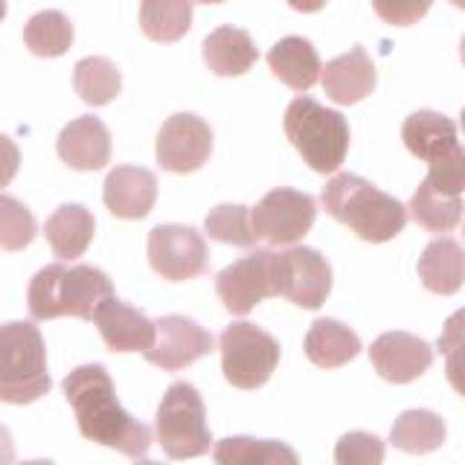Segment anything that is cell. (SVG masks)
Listing matches in <instances>:
<instances>
[{"instance_id": "1", "label": "cell", "mask_w": 465, "mask_h": 465, "mask_svg": "<svg viewBox=\"0 0 465 465\" xmlns=\"http://www.w3.org/2000/svg\"><path fill=\"white\" fill-rule=\"evenodd\" d=\"M64 396L76 413L84 440L108 445L131 460H143L152 448V428L131 416L116 399L111 375L99 363H84L64 378Z\"/></svg>"}, {"instance_id": "2", "label": "cell", "mask_w": 465, "mask_h": 465, "mask_svg": "<svg viewBox=\"0 0 465 465\" xmlns=\"http://www.w3.org/2000/svg\"><path fill=\"white\" fill-rule=\"evenodd\" d=\"M320 201H323V210L334 222L346 224L358 239L372 244L396 239L407 224V215H411L401 201L349 172L334 174L323 186Z\"/></svg>"}, {"instance_id": "3", "label": "cell", "mask_w": 465, "mask_h": 465, "mask_svg": "<svg viewBox=\"0 0 465 465\" xmlns=\"http://www.w3.org/2000/svg\"><path fill=\"white\" fill-rule=\"evenodd\" d=\"M108 297H114V282L105 271L91 265L67 268L62 262H55V265H47L33 276L26 291V305L33 320H94L96 309Z\"/></svg>"}, {"instance_id": "4", "label": "cell", "mask_w": 465, "mask_h": 465, "mask_svg": "<svg viewBox=\"0 0 465 465\" xmlns=\"http://www.w3.org/2000/svg\"><path fill=\"white\" fill-rule=\"evenodd\" d=\"M50 387L47 346L38 326L24 320L0 326V401L33 404L47 396Z\"/></svg>"}, {"instance_id": "5", "label": "cell", "mask_w": 465, "mask_h": 465, "mask_svg": "<svg viewBox=\"0 0 465 465\" xmlns=\"http://www.w3.org/2000/svg\"><path fill=\"white\" fill-rule=\"evenodd\" d=\"M285 137L300 157L320 174L338 172L349 152V123L338 111L323 108L309 96H297L282 116Z\"/></svg>"}, {"instance_id": "6", "label": "cell", "mask_w": 465, "mask_h": 465, "mask_svg": "<svg viewBox=\"0 0 465 465\" xmlns=\"http://www.w3.org/2000/svg\"><path fill=\"white\" fill-rule=\"evenodd\" d=\"M157 442L169 460H193L207 454L213 445V433L207 428V407L198 390L186 381H174L163 401L157 407L154 421Z\"/></svg>"}, {"instance_id": "7", "label": "cell", "mask_w": 465, "mask_h": 465, "mask_svg": "<svg viewBox=\"0 0 465 465\" xmlns=\"http://www.w3.org/2000/svg\"><path fill=\"white\" fill-rule=\"evenodd\" d=\"M222 352V372L239 390H256L271 381V375L280 363V343L262 331L256 323H230L218 338Z\"/></svg>"}, {"instance_id": "8", "label": "cell", "mask_w": 465, "mask_h": 465, "mask_svg": "<svg viewBox=\"0 0 465 465\" xmlns=\"http://www.w3.org/2000/svg\"><path fill=\"white\" fill-rule=\"evenodd\" d=\"M215 294L230 314L253 312L262 300L280 297V253L253 251L215 276Z\"/></svg>"}, {"instance_id": "9", "label": "cell", "mask_w": 465, "mask_h": 465, "mask_svg": "<svg viewBox=\"0 0 465 465\" xmlns=\"http://www.w3.org/2000/svg\"><path fill=\"white\" fill-rule=\"evenodd\" d=\"M251 213H253L256 236L262 242L288 247L297 244L302 236H309L317 218V201L309 193L282 186V189H271Z\"/></svg>"}, {"instance_id": "10", "label": "cell", "mask_w": 465, "mask_h": 465, "mask_svg": "<svg viewBox=\"0 0 465 465\" xmlns=\"http://www.w3.org/2000/svg\"><path fill=\"white\" fill-rule=\"evenodd\" d=\"M149 265L172 282L195 280L210 268L207 242L193 227L160 224L149 232Z\"/></svg>"}, {"instance_id": "11", "label": "cell", "mask_w": 465, "mask_h": 465, "mask_svg": "<svg viewBox=\"0 0 465 465\" xmlns=\"http://www.w3.org/2000/svg\"><path fill=\"white\" fill-rule=\"evenodd\" d=\"M213 154V128L195 114H174L157 134V163L166 172L189 174Z\"/></svg>"}, {"instance_id": "12", "label": "cell", "mask_w": 465, "mask_h": 465, "mask_svg": "<svg viewBox=\"0 0 465 465\" xmlns=\"http://www.w3.org/2000/svg\"><path fill=\"white\" fill-rule=\"evenodd\" d=\"M331 294V265L312 247L280 253V297L300 309H320Z\"/></svg>"}, {"instance_id": "13", "label": "cell", "mask_w": 465, "mask_h": 465, "mask_svg": "<svg viewBox=\"0 0 465 465\" xmlns=\"http://www.w3.org/2000/svg\"><path fill=\"white\" fill-rule=\"evenodd\" d=\"M213 334L198 326L195 320L181 314H166L157 320V341L152 349H145V361L166 372H178L198 358L213 352Z\"/></svg>"}, {"instance_id": "14", "label": "cell", "mask_w": 465, "mask_h": 465, "mask_svg": "<svg viewBox=\"0 0 465 465\" xmlns=\"http://www.w3.org/2000/svg\"><path fill=\"white\" fill-rule=\"evenodd\" d=\"M370 361L384 381L411 384L430 370L433 346L411 331H387L370 346Z\"/></svg>"}, {"instance_id": "15", "label": "cell", "mask_w": 465, "mask_h": 465, "mask_svg": "<svg viewBox=\"0 0 465 465\" xmlns=\"http://www.w3.org/2000/svg\"><path fill=\"white\" fill-rule=\"evenodd\" d=\"M94 323L111 352H145L157 341V323L116 297H108L99 305Z\"/></svg>"}, {"instance_id": "16", "label": "cell", "mask_w": 465, "mask_h": 465, "mask_svg": "<svg viewBox=\"0 0 465 465\" xmlns=\"http://www.w3.org/2000/svg\"><path fill=\"white\" fill-rule=\"evenodd\" d=\"M102 201L116 218H145L157 201V178L140 166H116L102 183Z\"/></svg>"}, {"instance_id": "17", "label": "cell", "mask_w": 465, "mask_h": 465, "mask_svg": "<svg viewBox=\"0 0 465 465\" xmlns=\"http://www.w3.org/2000/svg\"><path fill=\"white\" fill-rule=\"evenodd\" d=\"M55 152L70 169L96 172L111 160V134L96 116H79L62 128Z\"/></svg>"}, {"instance_id": "18", "label": "cell", "mask_w": 465, "mask_h": 465, "mask_svg": "<svg viewBox=\"0 0 465 465\" xmlns=\"http://www.w3.org/2000/svg\"><path fill=\"white\" fill-rule=\"evenodd\" d=\"M320 82H323V91L329 94V99H334L338 105H355V102L367 99L375 91L378 73L367 50L352 47L349 53L331 58L323 67Z\"/></svg>"}, {"instance_id": "19", "label": "cell", "mask_w": 465, "mask_h": 465, "mask_svg": "<svg viewBox=\"0 0 465 465\" xmlns=\"http://www.w3.org/2000/svg\"><path fill=\"white\" fill-rule=\"evenodd\" d=\"M268 67L276 79L297 94L309 91L323 76V64H320L314 44L300 35H288L282 41H276L268 53Z\"/></svg>"}, {"instance_id": "20", "label": "cell", "mask_w": 465, "mask_h": 465, "mask_svg": "<svg viewBox=\"0 0 465 465\" xmlns=\"http://www.w3.org/2000/svg\"><path fill=\"white\" fill-rule=\"evenodd\" d=\"M419 280L430 294L450 297L465 285V251L454 239H433L419 256Z\"/></svg>"}, {"instance_id": "21", "label": "cell", "mask_w": 465, "mask_h": 465, "mask_svg": "<svg viewBox=\"0 0 465 465\" xmlns=\"http://www.w3.org/2000/svg\"><path fill=\"white\" fill-rule=\"evenodd\" d=\"M302 349H305V358H309L314 367L338 370L361 355V338L349 326H343L341 320L323 317V320H317V323H312Z\"/></svg>"}, {"instance_id": "22", "label": "cell", "mask_w": 465, "mask_h": 465, "mask_svg": "<svg viewBox=\"0 0 465 465\" xmlns=\"http://www.w3.org/2000/svg\"><path fill=\"white\" fill-rule=\"evenodd\" d=\"M203 62L215 76H242L259 62V50L244 29L218 26L203 41Z\"/></svg>"}, {"instance_id": "23", "label": "cell", "mask_w": 465, "mask_h": 465, "mask_svg": "<svg viewBox=\"0 0 465 465\" xmlns=\"http://www.w3.org/2000/svg\"><path fill=\"white\" fill-rule=\"evenodd\" d=\"M94 230H96V222L91 210H84L82 203H64V207H58L47 218L44 236H47L53 253L62 262H67V259H79L87 247H91Z\"/></svg>"}, {"instance_id": "24", "label": "cell", "mask_w": 465, "mask_h": 465, "mask_svg": "<svg viewBox=\"0 0 465 465\" xmlns=\"http://www.w3.org/2000/svg\"><path fill=\"white\" fill-rule=\"evenodd\" d=\"M401 140L413 157L430 160L457 143V125L440 111H416L404 120Z\"/></svg>"}, {"instance_id": "25", "label": "cell", "mask_w": 465, "mask_h": 465, "mask_svg": "<svg viewBox=\"0 0 465 465\" xmlns=\"http://www.w3.org/2000/svg\"><path fill=\"white\" fill-rule=\"evenodd\" d=\"M218 465H297L300 457L282 442L253 440V436H227L215 445Z\"/></svg>"}, {"instance_id": "26", "label": "cell", "mask_w": 465, "mask_h": 465, "mask_svg": "<svg viewBox=\"0 0 465 465\" xmlns=\"http://www.w3.org/2000/svg\"><path fill=\"white\" fill-rule=\"evenodd\" d=\"M407 213H411V218L419 227H425L430 232H450L462 222L465 203L462 195H445L440 189H433L428 181H421L416 195L411 198Z\"/></svg>"}, {"instance_id": "27", "label": "cell", "mask_w": 465, "mask_h": 465, "mask_svg": "<svg viewBox=\"0 0 465 465\" xmlns=\"http://www.w3.org/2000/svg\"><path fill=\"white\" fill-rule=\"evenodd\" d=\"M445 442V421L430 411H404L390 430V445L404 454H430Z\"/></svg>"}, {"instance_id": "28", "label": "cell", "mask_w": 465, "mask_h": 465, "mask_svg": "<svg viewBox=\"0 0 465 465\" xmlns=\"http://www.w3.org/2000/svg\"><path fill=\"white\" fill-rule=\"evenodd\" d=\"M140 26L157 44L181 41L193 26V4L189 0H143Z\"/></svg>"}, {"instance_id": "29", "label": "cell", "mask_w": 465, "mask_h": 465, "mask_svg": "<svg viewBox=\"0 0 465 465\" xmlns=\"http://www.w3.org/2000/svg\"><path fill=\"white\" fill-rule=\"evenodd\" d=\"M73 87H76L79 99L99 108V105H108L111 99H116V94H120V87H123V76L108 58L91 55V58H82V62L73 67Z\"/></svg>"}, {"instance_id": "30", "label": "cell", "mask_w": 465, "mask_h": 465, "mask_svg": "<svg viewBox=\"0 0 465 465\" xmlns=\"http://www.w3.org/2000/svg\"><path fill=\"white\" fill-rule=\"evenodd\" d=\"M24 44L29 47V53L38 58H58V55H64L73 44V24L67 15L55 9L38 12L24 26Z\"/></svg>"}, {"instance_id": "31", "label": "cell", "mask_w": 465, "mask_h": 465, "mask_svg": "<svg viewBox=\"0 0 465 465\" xmlns=\"http://www.w3.org/2000/svg\"><path fill=\"white\" fill-rule=\"evenodd\" d=\"M203 230H207L210 239L232 247H253L259 242L253 227V213L242 207V203H222V207L210 210Z\"/></svg>"}, {"instance_id": "32", "label": "cell", "mask_w": 465, "mask_h": 465, "mask_svg": "<svg viewBox=\"0 0 465 465\" xmlns=\"http://www.w3.org/2000/svg\"><path fill=\"white\" fill-rule=\"evenodd\" d=\"M38 224L18 198L0 195V251H24L33 244Z\"/></svg>"}, {"instance_id": "33", "label": "cell", "mask_w": 465, "mask_h": 465, "mask_svg": "<svg viewBox=\"0 0 465 465\" xmlns=\"http://www.w3.org/2000/svg\"><path fill=\"white\" fill-rule=\"evenodd\" d=\"M428 183L433 189H440L445 195H462L465 193V149L460 143L448 145L445 152L428 160Z\"/></svg>"}, {"instance_id": "34", "label": "cell", "mask_w": 465, "mask_h": 465, "mask_svg": "<svg viewBox=\"0 0 465 465\" xmlns=\"http://www.w3.org/2000/svg\"><path fill=\"white\" fill-rule=\"evenodd\" d=\"M334 460L338 465H378L384 460V442L372 433L352 430L334 445Z\"/></svg>"}, {"instance_id": "35", "label": "cell", "mask_w": 465, "mask_h": 465, "mask_svg": "<svg viewBox=\"0 0 465 465\" xmlns=\"http://www.w3.org/2000/svg\"><path fill=\"white\" fill-rule=\"evenodd\" d=\"M433 0H372L375 15L392 26H413L430 12Z\"/></svg>"}, {"instance_id": "36", "label": "cell", "mask_w": 465, "mask_h": 465, "mask_svg": "<svg viewBox=\"0 0 465 465\" xmlns=\"http://www.w3.org/2000/svg\"><path fill=\"white\" fill-rule=\"evenodd\" d=\"M465 343V309H460L457 314H450L445 320V329L440 334V341H436V352L448 355L450 349H457Z\"/></svg>"}, {"instance_id": "37", "label": "cell", "mask_w": 465, "mask_h": 465, "mask_svg": "<svg viewBox=\"0 0 465 465\" xmlns=\"http://www.w3.org/2000/svg\"><path fill=\"white\" fill-rule=\"evenodd\" d=\"M21 169V152L15 140H9L6 134H0V189L9 186L15 181V174Z\"/></svg>"}, {"instance_id": "38", "label": "cell", "mask_w": 465, "mask_h": 465, "mask_svg": "<svg viewBox=\"0 0 465 465\" xmlns=\"http://www.w3.org/2000/svg\"><path fill=\"white\" fill-rule=\"evenodd\" d=\"M445 378L460 396H465V343L445 355Z\"/></svg>"}, {"instance_id": "39", "label": "cell", "mask_w": 465, "mask_h": 465, "mask_svg": "<svg viewBox=\"0 0 465 465\" xmlns=\"http://www.w3.org/2000/svg\"><path fill=\"white\" fill-rule=\"evenodd\" d=\"M15 460V445H12V433L0 425V465H6Z\"/></svg>"}, {"instance_id": "40", "label": "cell", "mask_w": 465, "mask_h": 465, "mask_svg": "<svg viewBox=\"0 0 465 465\" xmlns=\"http://www.w3.org/2000/svg\"><path fill=\"white\" fill-rule=\"evenodd\" d=\"M326 4H329V0H288V6H294L297 12H305V15L320 12Z\"/></svg>"}, {"instance_id": "41", "label": "cell", "mask_w": 465, "mask_h": 465, "mask_svg": "<svg viewBox=\"0 0 465 465\" xmlns=\"http://www.w3.org/2000/svg\"><path fill=\"white\" fill-rule=\"evenodd\" d=\"M6 18V0H0V21Z\"/></svg>"}, {"instance_id": "42", "label": "cell", "mask_w": 465, "mask_h": 465, "mask_svg": "<svg viewBox=\"0 0 465 465\" xmlns=\"http://www.w3.org/2000/svg\"><path fill=\"white\" fill-rule=\"evenodd\" d=\"M450 4H454L457 9H462V12H465V0H450Z\"/></svg>"}, {"instance_id": "43", "label": "cell", "mask_w": 465, "mask_h": 465, "mask_svg": "<svg viewBox=\"0 0 465 465\" xmlns=\"http://www.w3.org/2000/svg\"><path fill=\"white\" fill-rule=\"evenodd\" d=\"M460 58H462V64H465V38H462V44H460Z\"/></svg>"}, {"instance_id": "44", "label": "cell", "mask_w": 465, "mask_h": 465, "mask_svg": "<svg viewBox=\"0 0 465 465\" xmlns=\"http://www.w3.org/2000/svg\"><path fill=\"white\" fill-rule=\"evenodd\" d=\"M460 128H462V134H465V108H462V116H460Z\"/></svg>"}, {"instance_id": "45", "label": "cell", "mask_w": 465, "mask_h": 465, "mask_svg": "<svg viewBox=\"0 0 465 465\" xmlns=\"http://www.w3.org/2000/svg\"><path fill=\"white\" fill-rule=\"evenodd\" d=\"M198 4H222V0H198Z\"/></svg>"}]
</instances>
